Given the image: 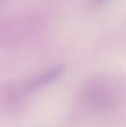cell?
Instances as JSON below:
<instances>
[{"mask_svg": "<svg viewBox=\"0 0 126 127\" xmlns=\"http://www.w3.org/2000/svg\"><path fill=\"white\" fill-rule=\"evenodd\" d=\"M63 70V66H60V67H54V68H52L50 70H48L47 72L28 80L24 85V87H22V89L24 90V92H29V91H33L35 89L44 87V86L52 82L55 79H57L62 74Z\"/></svg>", "mask_w": 126, "mask_h": 127, "instance_id": "6da1fadb", "label": "cell"}, {"mask_svg": "<svg viewBox=\"0 0 126 127\" xmlns=\"http://www.w3.org/2000/svg\"><path fill=\"white\" fill-rule=\"evenodd\" d=\"M104 1H105V0H92V2H93V3H100Z\"/></svg>", "mask_w": 126, "mask_h": 127, "instance_id": "7a4b0ae2", "label": "cell"}]
</instances>
